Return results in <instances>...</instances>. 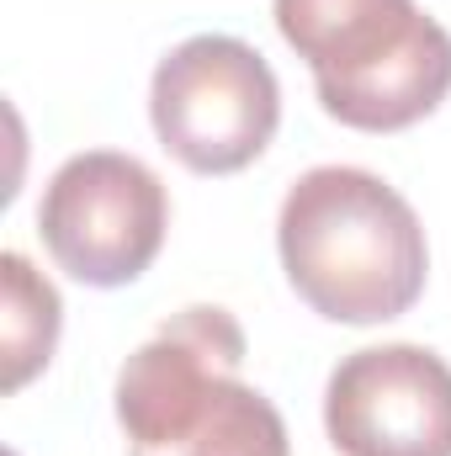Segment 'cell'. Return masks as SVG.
Returning a JSON list of instances; mask_svg holds the SVG:
<instances>
[{"label":"cell","mask_w":451,"mask_h":456,"mask_svg":"<svg viewBox=\"0 0 451 456\" xmlns=\"http://www.w3.org/2000/svg\"><path fill=\"white\" fill-rule=\"evenodd\" d=\"M276 249L292 292L335 324L409 314L430 276V244L409 197L356 165H319L287 186Z\"/></svg>","instance_id":"cell-1"},{"label":"cell","mask_w":451,"mask_h":456,"mask_svg":"<svg viewBox=\"0 0 451 456\" xmlns=\"http://www.w3.org/2000/svg\"><path fill=\"white\" fill-rule=\"evenodd\" d=\"M244 330L228 308H181L117 371L127 456H292L282 409L250 387Z\"/></svg>","instance_id":"cell-2"},{"label":"cell","mask_w":451,"mask_h":456,"mask_svg":"<svg viewBox=\"0 0 451 456\" xmlns=\"http://www.w3.org/2000/svg\"><path fill=\"white\" fill-rule=\"evenodd\" d=\"M314 69L319 107L356 133H398L451 96V32L414 0H271Z\"/></svg>","instance_id":"cell-3"},{"label":"cell","mask_w":451,"mask_h":456,"mask_svg":"<svg viewBox=\"0 0 451 456\" xmlns=\"http://www.w3.org/2000/svg\"><path fill=\"white\" fill-rule=\"evenodd\" d=\"M160 143L197 175H234L266 154L282 122V86L260 48L228 32L176 43L149 80Z\"/></svg>","instance_id":"cell-4"},{"label":"cell","mask_w":451,"mask_h":456,"mask_svg":"<svg viewBox=\"0 0 451 456\" xmlns=\"http://www.w3.org/2000/svg\"><path fill=\"white\" fill-rule=\"evenodd\" d=\"M170 228L165 181L117 149L70 154L37 202V233L59 271L86 287H127L138 281Z\"/></svg>","instance_id":"cell-5"},{"label":"cell","mask_w":451,"mask_h":456,"mask_svg":"<svg viewBox=\"0 0 451 456\" xmlns=\"http://www.w3.org/2000/svg\"><path fill=\"white\" fill-rule=\"evenodd\" d=\"M340 456H451V366L425 345L350 350L324 387Z\"/></svg>","instance_id":"cell-6"},{"label":"cell","mask_w":451,"mask_h":456,"mask_svg":"<svg viewBox=\"0 0 451 456\" xmlns=\"http://www.w3.org/2000/svg\"><path fill=\"white\" fill-rule=\"evenodd\" d=\"M59 324H64V303H59L53 281L21 249H5L0 255V355H5V393L27 387L53 361Z\"/></svg>","instance_id":"cell-7"}]
</instances>
